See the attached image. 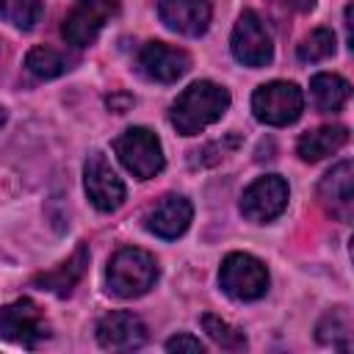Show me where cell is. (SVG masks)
Masks as SVG:
<instances>
[{
  "label": "cell",
  "instance_id": "obj_19",
  "mask_svg": "<svg viewBox=\"0 0 354 354\" xmlns=\"http://www.w3.org/2000/svg\"><path fill=\"white\" fill-rule=\"evenodd\" d=\"M75 64L72 55H66L64 50H55V47H47V44H39L33 50H28L25 55V69L36 77V80H53V77H61L64 72H69Z\"/></svg>",
  "mask_w": 354,
  "mask_h": 354
},
{
  "label": "cell",
  "instance_id": "obj_5",
  "mask_svg": "<svg viewBox=\"0 0 354 354\" xmlns=\"http://www.w3.org/2000/svg\"><path fill=\"white\" fill-rule=\"evenodd\" d=\"M304 111V94L290 80H271L254 88L252 94V113L257 122L268 127H288Z\"/></svg>",
  "mask_w": 354,
  "mask_h": 354
},
{
  "label": "cell",
  "instance_id": "obj_15",
  "mask_svg": "<svg viewBox=\"0 0 354 354\" xmlns=\"http://www.w3.org/2000/svg\"><path fill=\"white\" fill-rule=\"evenodd\" d=\"M160 22L180 36H202L210 28V0H158Z\"/></svg>",
  "mask_w": 354,
  "mask_h": 354
},
{
  "label": "cell",
  "instance_id": "obj_8",
  "mask_svg": "<svg viewBox=\"0 0 354 354\" xmlns=\"http://www.w3.org/2000/svg\"><path fill=\"white\" fill-rule=\"evenodd\" d=\"M290 188L279 174H263L241 194V216L252 224H271L288 207Z\"/></svg>",
  "mask_w": 354,
  "mask_h": 354
},
{
  "label": "cell",
  "instance_id": "obj_16",
  "mask_svg": "<svg viewBox=\"0 0 354 354\" xmlns=\"http://www.w3.org/2000/svg\"><path fill=\"white\" fill-rule=\"evenodd\" d=\"M88 257H91L88 243L80 241V243L75 246V252H72L64 263H58V266L50 268V271L36 274L30 282H33L39 290H47V293H55V296L66 299V296L75 290V285L83 279V274H86V268H88Z\"/></svg>",
  "mask_w": 354,
  "mask_h": 354
},
{
  "label": "cell",
  "instance_id": "obj_17",
  "mask_svg": "<svg viewBox=\"0 0 354 354\" xmlns=\"http://www.w3.org/2000/svg\"><path fill=\"white\" fill-rule=\"evenodd\" d=\"M346 141H348V127L346 124H324V127L307 130L296 141V155L304 163H318V160L329 158L332 152H337L340 147H346Z\"/></svg>",
  "mask_w": 354,
  "mask_h": 354
},
{
  "label": "cell",
  "instance_id": "obj_2",
  "mask_svg": "<svg viewBox=\"0 0 354 354\" xmlns=\"http://www.w3.org/2000/svg\"><path fill=\"white\" fill-rule=\"evenodd\" d=\"M160 277L155 254L138 246H122L111 254L108 268H105V285L108 293L116 299H138L155 288Z\"/></svg>",
  "mask_w": 354,
  "mask_h": 354
},
{
  "label": "cell",
  "instance_id": "obj_6",
  "mask_svg": "<svg viewBox=\"0 0 354 354\" xmlns=\"http://www.w3.org/2000/svg\"><path fill=\"white\" fill-rule=\"evenodd\" d=\"M0 337L22 348H36L50 340V324L33 299L19 296L0 307Z\"/></svg>",
  "mask_w": 354,
  "mask_h": 354
},
{
  "label": "cell",
  "instance_id": "obj_26",
  "mask_svg": "<svg viewBox=\"0 0 354 354\" xmlns=\"http://www.w3.org/2000/svg\"><path fill=\"white\" fill-rule=\"evenodd\" d=\"M6 119H8V111L0 105V130H3V124H6Z\"/></svg>",
  "mask_w": 354,
  "mask_h": 354
},
{
  "label": "cell",
  "instance_id": "obj_25",
  "mask_svg": "<svg viewBox=\"0 0 354 354\" xmlns=\"http://www.w3.org/2000/svg\"><path fill=\"white\" fill-rule=\"evenodd\" d=\"M282 8H290V11H313L315 8V0H271Z\"/></svg>",
  "mask_w": 354,
  "mask_h": 354
},
{
  "label": "cell",
  "instance_id": "obj_18",
  "mask_svg": "<svg viewBox=\"0 0 354 354\" xmlns=\"http://www.w3.org/2000/svg\"><path fill=\"white\" fill-rule=\"evenodd\" d=\"M351 97V83L335 72H318L310 77V102L318 113H337Z\"/></svg>",
  "mask_w": 354,
  "mask_h": 354
},
{
  "label": "cell",
  "instance_id": "obj_11",
  "mask_svg": "<svg viewBox=\"0 0 354 354\" xmlns=\"http://www.w3.org/2000/svg\"><path fill=\"white\" fill-rule=\"evenodd\" d=\"M136 69L152 83H174L191 69V55L166 41H147L136 55Z\"/></svg>",
  "mask_w": 354,
  "mask_h": 354
},
{
  "label": "cell",
  "instance_id": "obj_4",
  "mask_svg": "<svg viewBox=\"0 0 354 354\" xmlns=\"http://www.w3.org/2000/svg\"><path fill=\"white\" fill-rule=\"evenodd\" d=\"M218 288L235 301H257L268 290V268L249 252H230L218 268Z\"/></svg>",
  "mask_w": 354,
  "mask_h": 354
},
{
  "label": "cell",
  "instance_id": "obj_14",
  "mask_svg": "<svg viewBox=\"0 0 354 354\" xmlns=\"http://www.w3.org/2000/svg\"><path fill=\"white\" fill-rule=\"evenodd\" d=\"M318 199L329 216L337 221H351L354 216V163L340 160L318 183Z\"/></svg>",
  "mask_w": 354,
  "mask_h": 354
},
{
  "label": "cell",
  "instance_id": "obj_24",
  "mask_svg": "<svg viewBox=\"0 0 354 354\" xmlns=\"http://www.w3.org/2000/svg\"><path fill=\"white\" fill-rule=\"evenodd\" d=\"M166 351L169 354H205V343L194 337L191 332H177L174 337L166 340Z\"/></svg>",
  "mask_w": 354,
  "mask_h": 354
},
{
  "label": "cell",
  "instance_id": "obj_21",
  "mask_svg": "<svg viewBox=\"0 0 354 354\" xmlns=\"http://www.w3.org/2000/svg\"><path fill=\"white\" fill-rule=\"evenodd\" d=\"M199 321H202V329L207 332V337H210L218 348H224V351H243V348L249 346L243 329L232 326V324L224 321L221 315H216V313H205Z\"/></svg>",
  "mask_w": 354,
  "mask_h": 354
},
{
  "label": "cell",
  "instance_id": "obj_7",
  "mask_svg": "<svg viewBox=\"0 0 354 354\" xmlns=\"http://www.w3.org/2000/svg\"><path fill=\"white\" fill-rule=\"evenodd\" d=\"M230 50H232V58L249 69H260V66L271 64L274 41H271V33L266 30V22L260 19L257 11H252V8L241 11V17L232 28V36H230Z\"/></svg>",
  "mask_w": 354,
  "mask_h": 354
},
{
  "label": "cell",
  "instance_id": "obj_23",
  "mask_svg": "<svg viewBox=\"0 0 354 354\" xmlns=\"http://www.w3.org/2000/svg\"><path fill=\"white\" fill-rule=\"evenodd\" d=\"M296 55H299V61H304V64H318V61L332 58V55H335V33H332L329 28H315V30H310V33L299 41Z\"/></svg>",
  "mask_w": 354,
  "mask_h": 354
},
{
  "label": "cell",
  "instance_id": "obj_22",
  "mask_svg": "<svg viewBox=\"0 0 354 354\" xmlns=\"http://www.w3.org/2000/svg\"><path fill=\"white\" fill-rule=\"evenodd\" d=\"M0 17L19 30H33L44 17V0H0Z\"/></svg>",
  "mask_w": 354,
  "mask_h": 354
},
{
  "label": "cell",
  "instance_id": "obj_12",
  "mask_svg": "<svg viewBox=\"0 0 354 354\" xmlns=\"http://www.w3.org/2000/svg\"><path fill=\"white\" fill-rule=\"evenodd\" d=\"M94 332L105 351H136L147 343V324L130 310H111L97 321Z\"/></svg>",
  "mask_w": 354,
  "mask_h": 354
},
{
  "label": "cell",
  "instance_id": "obj_10",
  "mask_svg": "<svg viewBox=\"0 0 354 354\" xmlns=\"http://www.w3.org/2000/svg\"><path fill=\"white\" fill-rule=\"evenodd\" d=\"M119 0H75L72 11L64 17L61 36L69 47H88L105 28V22L116 14Z\"/></svg>",
  "mask_w": 354,
  "mask_h": 354
},
{
  "label": "cell",
  "instance_id": "obj_20",
  "mask_svg": "<svg viewBox=\"0 0 354 354\" xmlns=\"http://www.w3.org/2000/svg\"><path fill=\"white\" fill-rule=\"evenodd\" d=\"M315 337L324 346H332L337 351L351 348V315L346 307H332L324 313V318L315 326Z\"/></svg>",
  "mask_w": 354,
  "mask_h": 354
},
{
  "label": "cell",
  "instance_id": "obj_1",
  "mask_svg": "<svg viewBox=\"0 0 354 354\" xmlns=\"http://www.w3.org/2000/svg\"><path fill=\"white\" fill-rule=\"evenodd\" d=\"M230 91L213 80H196L177 94L169 108V124L180 136H196L205 127L216 124L230 111Z\"/></svg>",
  "mask_w": 354,
  "mask_h": 354
},
{
  "label": "cell",
  "instance_id": "obj_13",
  "mask_svg": "<svg viewBox=\"0 0 354 354\" xmlns=\"http://www.w3.org/2000/svg\"><path fill=\"white\" fill-rule=\"evenodd\" d=\"M194 218V205L183 194H166L160 196L144 216V227L149 235L163 238V241H177Z\"/></svg>",
  "mask_w": 354,
  "mask_h": 354
},
{
  "label": "cell",
  "instance_id": "obj_3",
  "mask_svg": "<svg viewBox=\"0 0 354 354\" xmlns=\"http://www.w3.org/2000/svg\"><path fill=\"white\" fill-rule=\"evenodd\" d=\"M113 152L136 180H152L166 166L163 144L149 127H127V130H122L113 138Z\"/></svg>",
  "mask_w": 354,
  "mask_h": 354
},
{
  "label": "cell",
  "instance_id": "obj_9",
  "mask_svg": "<svg viewBox=\"0 0 354 354\" xmlns=\"http://www.w3.org/2000/svg\"><path fill=\"white\" fill-rule=\"evenodd\" d=\"M83 191L88 196V202L100 210V213H113L124 205V183L122 177L113 171V166L108 163V158L102 152H91L83 163Z\"/></svg>",
  "mask_w": 354,
  "mask_h": 354
}]
</instances>
